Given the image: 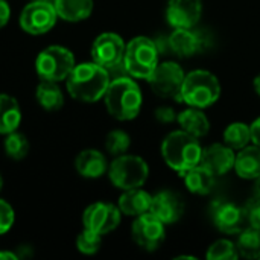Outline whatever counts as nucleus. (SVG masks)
<instances>
[{"label":"nucleus","mask_w":260,"mask_h":260,"mask_svg":"<svg viewBox=\"0 0 260 260\" xmlns=\"http://www.w3.org/2000/svg\"><path fill=\"white\" fill-rule=\"evenodd\" d=\"M101 245H102V236L88 229H84V232H81L76 238L78 251L82 254H87V256L96 254L99 251Z\"/></svg>","instance_id":"obj_31"},{"label":"nucleus","mask_w":260,"mask_h":260,"mask_svg":"<svg viewBox=\"0 0 260 260\" xmlns=\"http://www.w3.org/2000/svg\"><path fill=\"white\" fill-rule=\"evenodd\" d=\"M11 18V6L6 0H0V29L8 24Z\"/></svg>","instance_id":"obj_35"},{"label":"nucleus","mask_w":260,"mask_h":260,"mask_svg":"<svg viewBox=\"0 0 260 260\" xmlns=\"http://www.w3.org/2000/svg\"><path fill=\"white\" fill-rule=\"evenodd\" d=\"M210 215L215 227L225 235H239L250 227L245 207L225 200L215 201L210 206Z\"/></svg>","instance_id":"obj_10"},{"label":"nucleus","mask_w":260,"mask_h":260,"mask_svg":"<svg viewBox=\"0 0 260 260\" xmlns=\"http://www.w3.org/2000/svg\"><path fill=\"white\" fill-rule=\"evenodd\" d=\"M78 174L84 178H99L108 172V161L105 155L98 149H84L75 160Z\"/></svg>","instance_id":"obj_18"},{"label":"nucleus","mask_w":260,"mask_h":260,"mask_svg":"<svg viewBox=\"0 0 260 260\" xmlns=\"http://www.w3.org/2000/svg\"><path fill=\"white\" fill-rule=\"evenodd\" d=\"M133 241L146 251H155L163 242L166 236L165 224L154 216L151 212L143 213L136 218L131 227Z\"/></svg>","instance_id":"obj_11"},{"label":"nucleus","mask_w":260,"mask_h":260,"mask_svg":"<svg viewBox=\"0 0 260 260\" xmlns=\"http://www.w3.org/2000/svg\"><path fill=\"white\" fill-rule=\"evenodd\" d=\"M15 221V213L14 209L9 203L0 198V235L8 233Z\"/></svg>","instance_id":"obj_32"},{"label":"nucleus","mask_w":260,"mask_h":260,"mask_svg":"<svg viewBox=\"0 0 260 260\" xmlns=\"http://www.w3.org/2000/svg\"><path fill=\"white\" fill-rule=\"evenodd\" d=\"M129 146H131V139L122 129H114V131L108 133V136L105 139V149L108 151V154H111L114 157L126 154Z\"/></svg>","instance_id":"obj_30"},{"label":"nucleus","mask_w":260,"mask_h":260,"mask_svg":"<svg viewBox=\"0 0 260 260\" xmlns=\"http://www.w3.org/2000/svg\"><path fill=\"white\" fill-rule=\"evenodd\" d=\"M21 123V110L15 98L0 94V134L6 136L18 129Z\"/></svg>","instance_id":"obj_24"},{"label":"nucleus","mask_w":260,"mask_h":260,"mask_svg":"<svg viewBox=\"0 0 260 260\" xmlns=\"http://www.w3.org/2000/svg\"><path fill=\"white\" fill-rule=\"evenodd\" d=\"M56 14L66 21H82L93 12V0H52Z\"/></svg>","instance_id":"obj_21"},{"label":"nucleus","mask_w":260,"mask_h":260,"mask_svg":"<svg viewBox=\"0 0 260 260\" xmlns=\"http://www.w3.org/2000/svg\"><path fill=\"white\" fill-rule=\"evenodd\" d=\"M58 18L59 17L52 2L32 0L23 8L18 17V23L26 34L43 35L55 26Z\"/></svg>","instance_id":"obj_9"},{"label":"nucleus","mask_w":260,"mask_h":260,"mask_svg":"<svg viewBox=\"0 0 260 260\" xmlns=\"http://www.w3.org/2000/svg\"><path fill=\"white\" fill-rule=\"evenodd\" d=\"M184 184L187 187L189 192H192L193 195H209L213 190L215 186V175L201 163L195 168H192L190 171H187L184 175Z\"/></svg>","instance_id":"obj_23"},{"label":"nucleus","mask_w":260,"mask_h":260,"mask_svg":"<svg viewBox=\"0 0 260 260\" xmlns=\"http://www.w3.org/2000/svg\"><path fill=\"white\" fill-rule=\"evenodd\" d=\"M2 189H3V178H2V174H0V192H2Z\"/></svg>","instance_id":"obj_40"},{"label":"nucleus","mask_w":260,"mask_h":260,"mask_svg":"<svg viewBox=\"0 0 260 260\" xmlns=\"http://www.w3.org/2000/svg\"><path fill=\"white\" fill-rule=\"evenodd\" d=\"M161 155L166 165L178 175H184L201 163L203 146L198 137L180 129L172 131L161 143Z\"/></svg>","instance_id":"obj_3"},{"label":"nucleus","mask_w":260,"mask_h":260,"mask_svg":"<svg viewBox=\"0 0 260 260\" xmlns=\"http://www.w3.org/2000/svg\"><path fill=\"white\" fill-rule=\"evenodd\" d=\"M186 73L183 67L172 61L158 62L154 73L148 79L152 91L165 99H174L181 102V88Z\"/></svg>","instance_id":"obj_8"},{"label":"nucleus","mask_w":260,"mask_h":260,"mask_svg":"<svg viewBox=\"0 0 260 260\" xmlns=\"http://www.w3.org/2000/svg\"><path fill=\"white\" fill-rule=\"evenodd\" d=\"M110 82L111 78L108 70L91 61L76 64L66 79V87L73 99L93 104L104 98Z\"/></svg>","instance_id":"obj_1"},{"label":"nucleus","mask_w":260,"mask_h":260,"mask_svg":"<svg viewBox=\"0 0 260 260\" xmlns=\"http://www.w3.org/2000/svg\"><path fill=\"white\" fill-rule=\"evenodd\" d=\"M3 148H5L6 157H9L12 160H21L29 152V142L24 134L14 131L11 134H6Z\"/></svg>","instance_id":"obj_28"},{"label":"nucleus","mask_w":260,"mask_h":260,"mask_svg":"<svg viewBox=\"0 0 260 260\" xmlns=\"http://www.w3.org/2000/svg\"><path fill=\"white\" fill-rule=\"evenodd\" d=\"M47 2H52V0H47Z\"/></svg>","instance_id":"obj_41"},{"label":"nucleus","mask_w":260,"mask_h":260,"mask_svg":"<svg viewBox=\"0 0 260 260\" xmlns=\"http://www.w3.org/2000/svg\"><path fill=\"white\" fill-rule=\"evenodd\" d=\"M236 247L241 257L260 259V229L247 227L244 232H241Z\"/></svg>","instance_id":"obj_26"},{"label":"nucleus","mask_w":260,"mask_h":260,"mask_svg":"<svg viewBox=\"0 0 260 260\" xmlns=\"http://www.w3.org/2000/svg\"><path fill=\"white\" fill-rule=\"evenodd\" d=\"M235 149H232L225 143H213L203 149L201 165L206 166L215 177L225 175L232 169H235Z\"/></svg>","instance_id":"obj_17"},{"label":"nucleus","mask_w":260,"mask_h":260,"mask_svg":"<svg viewBox=\"0 0 260 260\" xmlns=\"http://www.w3.org/2000/svg\"><path fill=\"white\" fill-rule=\"evenodd\" d=\"M203 14L201 0H169L166 20L174 29H192L198 24Z\"/></svg>","instance_id":"obj_14"},{"label":"nucleus","mask_w":260,"mask_h":260,"mask_svg":"<svg viewBox=\"0 0 260 260\" xmlns=\"http://www.w3.org/2000/svg\"><path fill=\"white\" fill-rule=\"evenodd\" d=\"M149 175L148 163L137 155H117L108 166V177L114 187L120 190L142 187Z\"/></svg>","instance_id":"obj_6"},{"label":"nucleus","mask_w":260,"mask_h":260,"mask_svg":"<svg viewBox=\"0 0 260 260\" xmlns=\"http://www.w3.org/2000/svg\"><path fill=\"white\" fill-rule=\"evenodd\" d=\"M126 44L120 35L113 32L101 34L91 46V58L96 64L105 67L107 70L123 62Z\"/></svg>","instance_id":"obj_13"},{"label":"nucleus","mask_w":260,"mask_h":260,"mask_svg":"<svg viewBox=\"0 0 260 260\" xmlns=\"http://www.w3.org/2000/svg\"><path fill=\"white\" fill-rule=\"evenodd\" d=\"M0 259H8V260H17L18 256L11 253V251H0Z\"/></svg>","instance_id":"obj_38"},{"label":"nucleus","mask_w":260,"mask_h":260,"mask_svg":"<svg viewBox=\"0 0 260 260\" xmlns=\"http://www.w3.org/2000/svg\"><path fill=\"white\" fill-rule=\"evenodd\" d=\"M245 210H247V216H248V224H250V227L260 229V200L253 197V198L245 204Z\"/></svg>","instance_id":"obj_33"},{"label":"nucleus","mask_w":260,"mask_h":260,"mask_svg":"<svg viewBox=\"0 0 260 260\" xmlns=\"http://www.w3.org/2000/svg\"><path fill=\"white\" fill-rule=\"evenodd\" d=\"M75 66L72 50L64 46H49L43 49L35 59V70L41 81H66Z\"/></svg>","instance_id":"obj_7"},{"label":"nucleus","mask_w":260,"mask_h":260,"mask_svg":"<svg viewBox=\"0 0 260 260\" xmlns=\"http://www.w3.org/2000/svg\"><path fill=\"white\" fill-rule=\"evenodd\" d=\"M206 257L209 260H235L239 257V253L236 244L229 239H219L209 247Z\"/></svg>","instance_id":"obj_29"},{"label":"nucleus","mask_w":260,"mask_h":260,"mask_svg":"<svg viewBox=\"0 0 260 260\" xmlns=\"http://www.w3.org/2000/svg\"><path fill=\"white\" fill-rule=\"evenodd\" d=\"M250 129H251V142L254 145L260 146V117H257L251 125H250Z\"/></svg>","instance_id":"obj_36"},{"label":"nucleus","mask_w":260,"mask_h":260,"mask_svg":"<svg viewBox=\"0 0 260 260\" xmlns=\"http://www.w3.org/2000/svg\"><path fill=\"white\" fill-rule=\"evenodd\" d=\"M251 142V129L250 125L244 122H233L224 131V143L235 151H239L250 145Z\"/></svg>","instance_id":"obj_27"},{"label":"nucleus","mask_w":260,"mask_h":260,"mask_svg":"<svg viewBox=\"0 0 260 260\" xmlns=\"http://www.w3.org/2000/svg\"><path fill=\"white\" fill-rule=\"evenodd\" d=\"M105 107L117 120H133L139 116L143 104V96L139 84L131 76L111 79L105 94Z\"/></svg>","instance_id":"obj_2"},{"label":"nucleus","mask_w":260,"mask_h":260,"mask_svg":"<svg viewBox=\"0 0 260 260\" xmlns=\"http://www.w3.org/2000/svg\"><path fill=\"white\" fill-rule=\"evenodd\" d=\"M221 96L218 78L207 70H192L186 75L181 88V102L195 108H209Z\"/></svg>","instance_id":"obj_4"},{"label":"nucleus","mask_w":260,"mask_h":260,"mask_svg":"<svg viewBox=\"0 0 260 260\" xmlns=\"http://www.w3.org/2000/svg\"><path fill=\"white\" fill-rule=\"evenodd\" d=\"M236 174L244 180H254L260 175V146L247 145L239 149L235 161Z\"/></svg>","instance_id":"obj_20"},{"label":"nucleus","mask_w":260,"mask_h":260,"mask_svg":"<svg viewBox=\"0 0 260 260\" xmlns=\"http://www.w3.org/2000/svg\"><path fill=\"white\" fill-rule=\"evenodd\" d=\"M253 85H254V91L257 93L260 96V73L254 78V82H253Z\"/></svg>","instance_id":"obj_39"},{"label":"nucleus","mask_w":260,"mask_h":260,"mask_svg":"<svg viewBox=\"0 0 260 260\" xmlns=\"http://www.w3.org/2000/svg\"><path fill=\"white\" fill-rule=\"evenodd\" d=\"M177 122L180 123L183 131L198 139L207 136L210 129V122L207 116L203 113L201 108H195V107H189L187 110L181 111L177 116Z\"/></svg>","instance_id":"obj_22"},{"label":"nucleus","mask_w":260,"mask_h":260,"mask_svg":"<svg viewBox=\"0 0 260 260\" xmlns=\"http://www.w3.org/2000/svg\"><path fill=\"white\" fill-rule=\"evenodd\" d=\"M122 212L119 207L110 203L90 204L82 215L84 229H88L101 236L116 230L120 224Z\"/></svg>","instance_id":"obj_12"},{"label":"nucleus","mask_w":260,"mask_h":260,"mask_svg":"<svg viewBox=\"0 0 260 260\" xmlns=\"http://www.w3.org/2000/svg\"><path fill=\"white\" fill-rule=\"evenodd\" d=\"M158 56L160 52L154 40L148 37H136L126 44L123 66L131 78L148 81L158 66Z\"/></svg>","instance_id":"obj_5"},{"label":"nucleus","mask_w":260,"mask_h":260,"mask_svg":"<svg viewBox=\"0 0 260 260\" xmlns=\"http://www.w3.org/2000/svg\"><path fill=\"white\" fill-rule=\"evenodd\" d=\"M35 96L46 111H56L64 105V94L58 82L53 81H41L37 87Z\"/></svg>","instance_id":"obj_25"},{"label":"nucleus","mask_w":260,"mask_h":260,"mask_svg":"<svg viewBox=\"0 0 260 260\" xmlns=\"http://www.w3.org/2000/svg\"><path fill=\"white\" fill-rule=\"evenodd\" d=\"M169 49L174 55L180 58H189L195 53L204 50L210 46V38L206 32H198L192 29H174V32L168 37Z\"/></svg>","instance_id":"obj_15"},{"label":"nucleus","mask_w":260,"mask_h":260,"mask_svg":"<svg viewBox=\"0 0 260 260\" xmlns=\"http://www.w3.org/2000/svg\"><path fill=\"white\" fill-rule=\"evenodd\" d=\"M177 116L178 114H175L171 107H158L155 110V119L160 123H172L174 120H177Z\"/></svg>","instance_id":"obj_34"},{"label":"nucleus","mask_w":260,"mask_h":260,"mask_svg":"<svg viewBox=\"0 0 260 260\" xmlns=\"http://www.w3.org/2000/svg\"><path fill=\"white\" fill-rule=\"evenodd\" d=\"M149 212L165 225L175 224L184 215V201L178 193L172 190H161L152 197Z\"/></svg>","instance_id":"obj_16"},{"label":"nucleus","mask_w":260,"mask_h":260,"mask_svg":"<svg viewBox=\"0 0 260 260\" xmlns=\"http://www.w3.org/2000/svg\"><path fill=\"white\" fill-rule=\"evenodd\" d=\"M151 203H152V195H149L146 190L140 187H136V189L123 190V193L119 198L117 207L120 209L123 215L137 218L149 212Z\"/></svg>","instance_id":"obj_19"},{"label":"nucleus","mask_w":260,"mask_h":260,"mask_svg":"<svg viewBox=\"0 0 260 260\" xmlns=\"http://www.w3.org/2000/svg\"><path fill=\"white\" fill-rule=\"evenodd\" d=\"M253 197L260 200V175L254 178V187H253Z\"/></svg>","instance_id":"obj_37"}]
</instances>
